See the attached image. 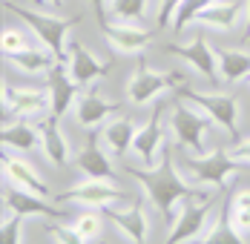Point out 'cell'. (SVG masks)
Returning a JSON list of instances; mask_svg holds the SVG:
<instances>
[{
  "mask_svg": "<svg viewBox=\"0 0 250 244\" xmlns=\"http://www.w3.org/2000/svg\"><path fill=\"white\" fill-rule=\"evenodd\" d=\"M126 175L135 178L141 184V190L147 193L150 204L164 216V219H175L178 216V204L181 201H193V198H201V195H213L216 190L207 187V190H196L184 175L181 170L175 167L173 155L167 149L164 161L152 170H135V167H126Z\"/></svg>",
  "mask_w": 250,
  "mask_h": 244,
  "instance_id": "cell-1",
  "label": "cell"
},
{
  "mask_svg": "<svg viewBox=\"0 0 250 244\" xmlns=\"http://www.w3.org/2000/svg\"><path fill=\"white\" fill-rule=\"evenodd\" d=\"M3 9H6V12H12V15H18V18H21V20L35 32V35H38L41 46L49 49L58 61H66V52H69L66 35H69L72 23H78L81 18H75V20H72V18H58L55 12L23 9V6H18V3H12V0H3Z\"/></svg>",
  "mask_w": 250,
  "mask_h": 244,
  "instance_id": "cell-2",
  "label": "cell"
},
{
  "mask_svg": "<svg viewBox=\"0 0 250 244\" xmlns=\"http://www.w3.org/2000/svg\"><path fill=\"white\" fill-rule=\"evenodd\" d=\"M181 101L201 109L213 123H219L227 135L239 138V101L230 92H196V89H178Z\"/></svg>",
  "mask_w": 250,
  "mask_h": 244,
  "instance_id": "cell-3",
  "label": "cell"
},
{
  "mask_svg": "<svg viewBox=\"0 0 250 244\" xmlns=\"http://www.w3.org/2000/svg\"><path fill=\"white\" fill-rule=\"evenodd\" d=\"M213 195H201V198H193L187 201L178 216L173 219V227H170V236L164 239V244H196L207 233L210 227V219H213Z\"/></svg>",
  "mask_w": 250,
  "mask_h": 244,
  "instance_id": "cell-4",
  "label": "cell"
},
{
  "mask_svg": "<svg viewBox=\"0 0 250 244\" xmlns=\"http://www.w3.org/2000/svg\"><path fill=\"white\" fill-rule=\"evenodd\" d=\"M170 123H173V135L175 141L184 146L187 152H193V155H204L207 152V129L213 126V121L201 112V109H196L193 103H175L173 109V118H170Z\"/></svg>",
  "mask_w": 250,
  "mask_h": 244,
  "instance_id": "cell-5",
  "label": "cell"
},
{
  "mask_svg": "<svg viewBox=\"0 0 250 244\" xmlns=\"http://www.w3.org/2000/svg\"><path fill=\"white\" fill-rule=\"evenodd\" d=\"M181 83H184V72H161V69H152L150 63H141L126 83V98L129 103L144 106Z\"/></svg>",
  "mask_w": 250,
  "mask_h": 244,
  "instance_id": "cell-6",
  "label": "cell"
},
{
  "mask_svg": "<svg viewBox=\"0 0 250 244\" xmlns=\"http://www.w3.org/2000/svg\"><path fill=\"white\" fill-rule=\"evenodd\" d=\"M242 164L230 155V152H222V149H213V152H204V155H193L187 152V170L190 175L199 181V184H207L213 190H222L227 181V175L239 170Z\"/></svg>",
  "mask_w": 250,
  "mask_h": 244,
  "instance_id": "cell-7",
  "label": "cell"
},
{
  "mask_svg": "<svg viewBox=\"0 0 250 244\" xmlns=\"http://www.w3.org/2000/svg\"><path fill=\"white\" fill-rule=\"evenodd\" d=\"M161 115H164V103H155V109H152L150 121L144 123V126H138V132H135V141H132V152L141 158L144 170L158 167V164L164 161L167 149H170V146H167V141H164Z\"/></svg>",
  "mask_w": 250,
  "mask_h": 244,
  "instance_id": "cell-8",
  "label": "cell"
},
{
  "mask_svg": "<svg viewBox=\"0 0 250 244\" xmlns=\"http://www.w3.org/2000/svg\"><path fill=\"white\" fill-rule=\"evenodd\" d=\"M126 193L121 187H115L112 181H101V178H86V181H81L75 184L72 190H66V193L55 195V201H61V204H78V207H112V204H118V201H124Z\"/></svg>",
  "mask_w": 250,
  "mask_h": 244,
  "instance_id": "cell-9",
  "label": "cell"
},
{
  "mask_svg": "<svg viewBox=\"0 0 250 244\" xmlns=\"http://www.w3.org/2000/svg\"><path fill=\"white\" fill-rule=\"evenodd\" d=\"M52 109V95L49 89H38V86H3V115L9 112V118L26 121L38 112Z\"/></svg>",
  "mask_w": 250,
  "mask_h": 244,
  "instance_id": "cell-10",
  "label": "cell"
},
{
  "mask_svg": "<svg viewBox=\"0 0 250 244\" xmlns=\"http://www.w3.org/2000/svg\"><path fill=\"white\" fill-rule=\"evenodd\" d=\"M167 52L175 55V58H181L193 72L201 75V78H207V81H219V78H222V72H219V58H216V46H210L204 35H196L193 43H170Z\"/></svg>",
  "mask_w": 250,
  "mask_h": 244,
  "instance_id": "cell-11",
  "label": "cell"
},
{
  "mask_svg": "<svg viewBox=\"0 0 250 244\" xmlns=\"http://www.w3.org/2000/svg\"><path fill=\"white\" fill-rule=\"evenodd\" d=\"M104 219L112 221L118 227V233L124 239H129L132 244H147V239H150V219H147V207H144L141 198L132 201L124 210L104 207Z\"/></svg>",
  "mask_w": 250,
  "mask_h": 244,
  "instance_id": "cell-12",
  "label": "cell"
},
{
  "mask_svg": "<svg viewBox=\"0 0 250 244\" xmlns=\"http://www.w3.org/2000/svg\"><path fill=\"white\" fill-rule=\"evenodd\" d=\"M101 35L109 46L121 55H135V52H144L150 46V41L155 38L152 29H144V26H135V23H118L112 26L109 20L101 23Z\"/></svg>",
  "mask_w": 250,
  "mask_h": 244,
  "instance_id": "cell-13",
  "label": "cell"
},
{
  "mask_svg": "<svg viewBox=\"0 0 250 244\" xmlns=\"http://www.w3.org/2000/svg\"><path fill=\"white\" fill-rule=\"evenodd\" d=\"M78 83L72 72H69V66H66V61H58L55 66L49 69V95H52V118L58 121V118H63L66 112H69V106L75 103L78 98Z\"/></svg>",
  "mask_w": 250,
  "mask_h": 244,
  "instance_id": "cell-14",
  "label": "cell"
},
{
  "mask_svg": "<svg viewBox=\"0 0 250 244\" xmlns=\"http://www.w3.org/2000/svg\"><path fill=\"white\" fill-rule=\"evenodd\" d=\"M66 66H69V72H72L78 83H89L95 78L109 75L112 61H101L98 55H92L83 43L75 41V43H69V52H66Z\"/></svg>",
  "mask_w": 250,
  "mask_h": 244,
  "instance_id": "cell-15",
  "label": "cell"
},
{
  "mask_svg": "<svg viewBox=\"0 0 250 244\" xmlns=\"http://www.w3.org/2000/svg\"><path fill=\"white\" fill-rule=\"evenodd\" d=\"M3 178H9V184H12V187H18V190L35 193V195H41V198H46V195H49L46 181L35 172V167H29V161H23V158L9 155L6 149H3Z\"/></svg>",
  "mask_w": 250,
  "mask_h": 244,
  "instance_id": "cell-16",
  "label": "cell"
},
{
  "mask_svg": "<svg viewBox=\"0 0 250 244\" xmlns=\"http://www.w3.org/2000/svg\"><path fill=\"white\" fill-rule=\"evenodd\" d=\"M75 164L86 178H101V181H115V167L106 158V152L98 146V135H86V144L75 152Z\"/></svg>",
  "mask_w": 250,
  "mask_h": 244,
  "instance_id": "cell-17",
  "label": "cell"
},
{
  "mask_svg": "<svg viewBox=\"0 0 250 244\" xmlns=\"http://www.w3.org/2000/svg\"><path fill=\"white\" fill-rule=\"evenodd\" d=\"M3 207H9L12 213H21V216H26V219H63V216H66L63 210L49 207L41 195L18 190V187H12L9 195H3Z\"/></svg>",
  "mask_w": 250,
  "mask_h": 244,
  "instance_id": "cell-18",
  "label": "cell"
},
{
  "mask_svg": "<svg viewBox=\"0 0 250 244\" xmlns=\"http://www.w3.org/2000/svg\"><path fill=\"white\" fill-rule=\"evenodd\" d=\"M118 109H121V103H115V101H106V98L98 95V92H86V95L78 98V103H75L78 123H81V126H86V129L101 126V123L106 121L109 115H115Z\"/></svg>",
  "mask_w": 250,
  "mask_h": 244,
  "instance_id": "cell-19",
  "label": "cell"
},
{
  "mask_svg": "<svg viewBox=\"0 0 250 244\" xmlns=\"http://www.w3.org/2000/svg\"><path fill=\"white\" fill-rule=\"evenodd\" d=\"M38 129H41V149H43V155L49 158V164L66 167V161H69V144H66V138H63L58 121H55V118H46Z\"/></svg>",
  "mask_w": 250,
  "mask_h": 244,
  "instance_id": "cell-20",
  "label": "cell"
},
{
  "mask_svg": "<svg viewBox=\"0 0 250 244\" xmlns=\"http://www.w3.org/2000/svg\"><path fill=\"white\" fill-rule=\"evenodd\" d=\"M239 15H242V3L239 0H219L213 6H207L196 18V23L207 26V29H222V32H230L233 26L239 23Z\"/></svg>",
  "mask_w": 250,
  "mask_h": 244,
  "instance_id": "cell-21",
  "label": "cell"
},
{
  "mask_svg": "<svg viewBox=\"0 0 250 244\" xmlns=\"http://www.w3.org/2000/svg\"><path fill=\"white\" fill-rule=\"evenodd\" d=\"M216 58H219V72H222V81H227V83L250 81V52L216 46Z\"/></svg>",
  "mask_w": 250,
  "mask_h": 244,
  "instance_id": "cell-22",
  "label": "cell"
},
{
  "mask_svg": "<svg viewBox=\"0 0 250 244\" xmlns=\"http://www.w3.org/2000/svg\"><path fill=\"white\" fill-rule=\"evenodd\" d=\"M135 132H138V126H135L132 118H115V121L104 123V129H101V141L109 146V152L124 155L126 149H132Z\"/></svg>",
  "mask_w": 250,
  "mask_h": 244,
  "instance_id": "cell-23",
  "label": "cell"
},
{
  "mask_svg": "<svg viewBox=\"0 0 250 244\" xmlns=\"http://www.w3.org/2000/svg\"><path fill=\"white\" fill-rule=\"evenodd\" d=\"M196 244H248V242H245L242 233L233 227V221L227 216V207H222V210L213 213L207 233H204Z\"/></svg>",
  "mask_w": 250,
  "mask_h": 244,
  "instance_id": "cell-24",
  "label": "cell"
},
{
  "mask_svg": "<svg viewBox=\"0 0 250 244\" xmlns=\"http://www.w3.org/2000/svg\"><path fill=\"white\" fill-rule=\"evenodd\" d=\"M9 58V63H15L21 72L26 75H41V72H49L52 66L58 63V58L52 55L49 49H21V52H15V55H6Z\"/></svg>",
  "mask_w": 250,
  "mask_h": 244,
  "instance_id": "cell-25",
  "label": "cell"
},
{
  "mask_svg": "<svg viewBox=\"0 0 250 244\" xmlns=\"http://www.w3.org/2000/svg\"><path fill=\"white\" fill-rule=\"evenodd\" d=\"M3 146H15L21 152H32L35 146H41V129L29 126L26 121L3 123Z\"/></svg>",
  "mask_w": 250,
  "mask_h": 244,
  "instance_id": "cell-26",
  "label": "cell"
},
{
  "mask_svg": "<svg viewBox=\"0 0 250 244\" xmlns=\"http://www.w3.org/2000/svg\"><path fill=\"white\" fill-rule=\"evenodd\" d=\"M150 0H106V12L118 23H141Z\"/></svg>",
  "mask_w": 250,
  "mask_h": 244,
  "instance_id": "cell-27",
  "label": "cell"
},
{
  "mask_svg": "<svg viewBox=\"0 0 250 244\" xmlns=\"http://www.w3.org/2000/svg\"><path fill=\"white\" fill-rule=\"evenodd\" d=\"M227 216L233 221V227L245 236L250 233V190H239V193H233L227 198Z\"/></svg>",
  "mask_w": 250,
  "mask_h": 244,
  "instance_id": "cell-28",
  "label": "cell"
},
{
  "mask_svg": "<svg viewBox=\"0 0 250 244\" xmlns=\"http://www.w3.org/2000/svg\"><path fill=\"white\" fill-rule=\"evenodd\" d=\"M213 3H219V0H184V3L178 6L175 18H173V32L181 35L190 23H196V18H199L207 6H213Z\"/></svg>",
  "mask_w": 250,
  "mask_h": 244,
  "instance_id": "cell-29",
  "label": "cell"
},
{
  "mask_svg": "<svg viewBox=\"0 0 250 244\" xmlns=\"http://www.w3.org/2000/svg\"><path fill=\"white\" fill-rule=\"evenodd\" d=\"M23 219L21 213H3V221H0V244H21L23 239Z\"/></svg>",
  "mask_w": 250,
  "mask_h": 244,
  "instance_id": "cell-30",
  "label": "cell"
},
{
  "mask_svg": "<svg viewBox=\"0 0 250 244\" xmlns=\"http://www.w3.org/2000/svg\"><path fill=\"white\" fill-rule=\"evenodd\" d=\"M72 227H75L78 233L86 239V242H95L101 236V227H104V219H101L98 213H81L75 221H72Z\"/></svg>",
  "mask_w": 250,
  "mask_h": 244,
  "instance_id": "cell-31",
  "label": "cell"
},
{
  "mask_svg": "<svg viewBox=\"0 0 250 244\" xmlns=\"http://www.w3.org/2000/svg\"><path fill=\"white\" fill-rule=\"evenodd\" d=\"M49 230V236L55 239L58 244H89L81 233H78L75 227H63V224H49L46 227Z\"/></svg>",
  "mask_w": 250,
  "mask_h": 244,
  "instance_id": "cell-32",
  "label": "cell"
},
{
  "mask_svg": "<svg viewBox=\"0 0 250 244\" xmlns=\"http://www.w3.org/2000/svg\"><path fill=\"white\" fill-rule=\"evenodd\" d=\"M0 43H3V55H15V52H21V49H29L23 32H18V29H3Z\"/></svg>",
  "mask_w": 250,
  "mask_h": 244,
  "instance_id": "cell-33",
  "label": "cell"
},
{
  "mask_svg": "<svg viewBox=\"0 0 250 244\" xmlns=\"http://www.w3.org/2000/svg\"><path fill=\"white\" fill-rule=\"evenodd\" d=\"M181 3L184 0H161L158 3V15H155V26L158 29H167V23L173 26V18H175V12H178Z\"/></svg>",
  "mask_w": 250,
  "mask_h": 244,
  "instance_id": "cell-34",
  "label": "cell"
},
{
  "mask_svg": "<svg viewBox=\"0 0 250 244\" xmlns=\"http://www.w3.org/2000/svg\"><path fill=\"white\" fill-rule=\"evenodd\" d=\"M230 155L239 161V164H250V138H245V141H239V144L230 149Z\"/></svg>",
  "mask_w": 250,
  "mask_h": 244,
  "instance_id": "cell-35",
  "label": "cell"
},
{
  "mask_svg": "<svg viewBox=\"0 0 250 244\" xmlns=\"http://www.w3.org/2000/svg\"><path fill=\"white\" fill-rule=\"evenodd\" d=\"M98 12V23H106V0H89Z\"/></svg>",
  "mask_w": 250,
  "mask_h": 244,
  "instance_id": "cell-36",
  "label": "cell"
},
{
  "mask_svg": "<svg viewBox=\"0 0 250 244\" xmlns=\"http://www.w3.org/2000/svg\"><path fill=\"white\" fill-rule=\"evenodd\" d=\"M38 3H43V6H49V9H55V12H58V9L63 6V0H38Z\"/></svg>",
  "mask_w": 250,
  "mask_h": 244,
  "instance_id": "cell-37",
  "label": "cell"
},
{
  "mask_svg": "<svg viewBox=\"0 0 250 244\" xmlns=\"http://www.w3.org/2000/svg\"><path fill=\"white\" fill-rule=\"evenodd\" d=\"M250 41V0H248V26H245V43Z\"/></svg>",
  "mask_w": 250,
  "mask_h": 244,
  "instance_id": "cell-38",
  "label": "cell"
},
{
  "mask_svg": "<svg viewBox=\"0 0 250 244\" xmlns=\"http://www.w3.org/2000/svg\"><path fill=\"white\" fill-rule=\"evenodd\" d=\"M245 46H250V41H248V43H245Z\"/></svg>",
  "mask_w": 250,
  "mask_h": 244,
  "instance_id": "cell-39",
  "label": "cell"
}]
</instances>
